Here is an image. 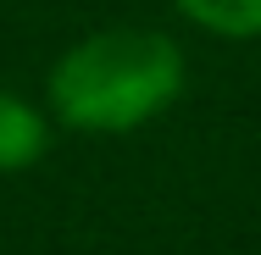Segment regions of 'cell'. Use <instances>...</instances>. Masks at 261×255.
<instances>
[{
  "instance_id": "6da1fadb",
  "label": "cell",
  "mask_w": 261,
  "mask_h": 255,
  "mask_svg": "<svg viewBox=\"0 0 261 255\" xmlns=\"http://www.w3.org/2000/svg\"><path fill=\"white\" fill-rule=\"evenodd\" d=\"M184 89V50L161 28H100L50 67V105L67 128L128 133Z\"/></svg>"
},
{
  "instance_id": "7a4b0ae2",
  "label": "cell",
  "mask_w": 261,
  "mask_h": 255,
  "mask_svg": "<svg viewBox=\"0 0 261 255\" xmlns=\"http://www.w3.org/2000/svg\"><path fill=\"white\" fill-rule=\"evenodd\" d=\"M45 117L28 100L6 95L0 89V172H17V166H34L45 155Z\"/></svg>"
},
{
  "instance_id": "3957f363",
  "label": "cell",
  "mask_w": 261,
  "mask_h": 255,
  "mask_svg": "<svg viewBox=\"0 0 261 255\" xmlns=\"http://www.w3.org/2000/svg\"><path fill=\"white\" fill-rule=\"evenodd\" d=\"M189 22H200L222 39H256L261 34V0H178Z\"/></svg>"
}]
</instances>
